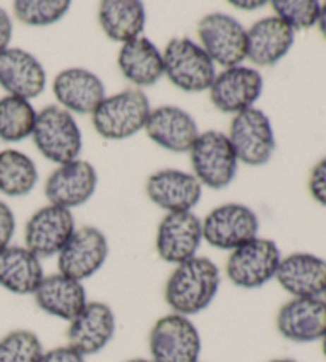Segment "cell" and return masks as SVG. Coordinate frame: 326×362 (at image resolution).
<instances>
[{"mask_svg": "<svg viewBox=\"0 0 326 362\" xmlns=\"http://www.w3.org/2000/svg\"><path fill=\"white\" fill-rule=\"evenodd\" d=\"M222 276L218 267L207 257H193L169 276L164 298L174 313L191 316L204 311L217 297Z\"/></svg>", "mask_w": 326, "mask_h": 362, "instance_id": "6da1fadb", "label": "cell"}, {"mask_svg": "<svg viewBox=\"0 0 326 362\" xmlns=\"http://www.w3.org/2000/svg\"><path fill=\"white\" fill-rule=\"evenodd\" d=\"M150 101L139 88L124 90L114 96H105L92 112V127L107 141H123L145 129Z\"/></svg>", "mask_w": 326, "mask_h": 362, "instance_id": "7a4b0ae2", "label": "cell"}, {"mask_svg": "<svg viewBox=\"0 0 326 362\" xmlns=\"http://www.w3.org/2000/svg\"><path fill=\"white\" fill-rule=\"evenodd\" d=\"M32 137L43 157L59 166L78 160L83 147L77 120L61 105H48L37 114Z\"/></svg>", "mask_w": 326, "mask_h": 362, "instance_id": "3957f363", "label": "cell"}, {"mask_svg": "<svg viewBox=\"0 0 326 362\" xmlns=\"http://www.w3.org/2000/svg\"><path fill=\"white\" fill-rule=\"evenodd\" d=\"M164 76L171 83L186 93L210 90L217 77L215 62L204 48L186 37L172 39L162 53Z\"/></svg>", "mask_w": 326, "mask_h": 362, "instance_id": "277c9868", "label": "cell"}, {"mask_svg": "<svg viewBox=\"0 0 326 362\" xmlns=\"http://www.w3.org/2000/svg\"><path fill=\"white\" fill-rule=\"evenodd\" d=\"M191 166L200 184L213 190H222L233 182L239 160L228 136L220 131L199 134L190 151Z\"/></svg>", "mask_w": 326, "mask_h": 362, "instance_id": "5b68a950", "label": "cell"}, {"mask_svg": "<svg viewBox=\"0 0 326 362\" xmlns=\"http://www.w3.org/2000/svg\"><path fill=\"white\" fill-rule=\"evenodd\" d=\"M282 262L277 243L258 238L231 251L227 262V276L241 289H258L275 278Z\"/></svg>", "mask_w": 326, "mask_h": 362, "instance_id": "8992f818", "label": "cell"}, {"mask_svg": "<svg viewBox=\"0 0 326 362\" xmlns=\"http://www.w3.org/2000/svg\"><path fill=\"white\" fill-rule=\"evenodd\" d=\"M148 346L155 362H199L203 340L190 317L172 313L155 322Z\"/></svg>", "mask_w": 326, "mask_h": 362, "instance_id": "52a82bcc", "label": "cell"}, {"mask_svg": "<svg viewBox=\"0 0 326 362\" xmlns=\"http://www.w3.org/2000/svg\"><path fill=\"white\" fill-rule=\"evenodd\" d=\"M228 139L237 160L248 166L266 165L275 152L272 123L265 112L256 107L234 115Z\"/></svg>", "mask_w": 326, "mask_h": 362, "instance_id": "ba28073f", "label": "cell"}, {"mask_svg": "<svg viewBox=\"0 0 326 362\" xmlns=\"http://www.w3.org/2000/svg\"><path fill=\"white\" fill-rule=\"evenodd\" d=\"M260 221L246 204L227 203L212 209L203 221V236L210 246L234 251L258 236Z\"/></svg>", "mask_w": 326, "mask_h": 362, "instance_id": "9c48e42d", "label": "cell"}, {"mask_svg": "<svg viewBox=\"0 0 326 362\" xmlns=\"http://www.w3.org/2000/svg\"><path fill=\"white\" fill-rule=\"evenodd\" d=\"M200 47L215 64L224 69L241 66L247 58V30L234 16L210 13L199 21Z\"/></svg>", "mask_w": 326, "mask_h": 362, "instance_id": "30bf717a", "label": "cell"}, {"mask_svg": "<svg viewBox=\"0 0 326 362\" xmlns=\"http://www.w3.org/2000/svg\"><path fill=\"white\" fill-rule=\"evenodd\" d=\"M109 257V241L99 228L86 226L75 230L58 254V268L64 276L83 283L104 267Z\"/></svg>", "mask_w": 326, "mask_h": 362, "instance_id": "8fae6325", "label": "cell"}, {"mask_svg": "<svg viewBox=\"0 0 326 362\" xmlns=\"http://www.w3.org/2000/svg\"><path fill=\"white\" fill-rule=\"evenodd\" d=\"M73 214L61 206L49 204L35 212L26 223L24 241L39 259L58 255L75 233Z\"/></svg>", "mask_w": 326, "mask_h": 362, "instance_id": "7c38bea8", "label": "cell"}, {"mask_svg": "<svg viewBox=\"0 0 326 362\" xmlns=\"http://www.w3.org/2000/svg\"><path fill=\"white\" fill-rule=\"evenodd\" d=\"M265 80L261 74L252 67L234 66L217 74L210 86V101L224 114H241L252 109L258 101Z\"/></svg>", "mask_w": 326, "mask_h": 362, "instance_id": "4fadbf2b", "label": "cell"}, {"mask_svg": "<svg viewBox=\"0 0 326 362\" xmlns=\"http://www.w3.org/2000/svg\"><path fill=\"white\" fill-rule=\"evenodd\" d=\"M203 240V221L194 212H169L158 227L156 251L167 264L180 265L196 257Z\"/></svg>", "mask_w": 326, "mask_h": 362, "instance_id": "5bb4252c", "label": "cell"}, {"mask_svg": "<svg viewBox=\"0 0 326 362\" xmlns=\"http://www.w3.org/2000/svg\"><path fill=\"white\" fill-rule=\"evenodd\" d=\"M275 326L293 343L322 341L326 335V303L322 297L291 298L282 305Z\"/></svg>", "mask_w": 326, "mask_h": 362, "instance_id": "9a60e30c", "label": "cell"}, {"mask_svg": "<svg viewBox=\"0 0 326 362\" xmlns=\"http://www.w3.org/2000/svg\"><path fill=\"white\" fill-rule=\"evenodd\" d=\"M97 187V173L90 161L75 160L52 173L45 185L49 203L71 211L90 202Z\"/></svg>", "mask_w": 326, "mask_h": 362, "instance_id": "2e32d148", "label": "cell"}, {"mask_svg": "<svg viewBox=\"0 0 326 362\" xmlns=\"http://www.w3.org/2000/svg\"><path fill=\"white\" fill-rule=\"evenodd\" d=\"M115 313L104 302H87L67 330L68 346L85 356L97 354L115 335Z\"/></svg>", "mask_w": 326, "mask_h": 362, "instance_id": "e0dca14e", "label": "cell"}, {"mask_svg": "<svg viewBox=\"0 0 326 362\" xmlns=\"http://www.w3.org/2000/svg\"><path fill=\"white\" fill-rule=\"evenodd\" d=\"M0 86L8 96L34 99L45 91L47 72L32 53L7 48L0 53Z\"/></svg>", "mask_w": 326, "mask_h": 362, "instance_id": "ac0fdd59", "label": "cell"}, {"mask_svg": "<svg viewBox=\"0 0 326 362\" xmlns=\"http://www.w3.org/2000/svg\"><path fill=\"white\" fill-rule=\"evenodd\" d=\"M275 279L293 298L323 297L326 291V260L310 252L282 257Z\"/></svg>", "mask_w": 326, "mask_h": 362, "instance_id": "d6986e66", "label": "cell"}, {"mask_svg": "<svg viewBox=\"0 0 326 362\" xmlns=\"http://www.w3.org/2000/svg\"><path fill=\"white\" fill-rule=\"evenodd\" d=\"M53 93L62 109L81 115H92L105 99L102 80L83 67H71L59 72L53 82Z\"/></svg>", "mask_w": 326, "mask_h": 362, "instance_id": "ffe728a7", "label": "cell"}, {"mask_svg": "<svg viewBox=\"0 0 326 362\" xmlns=\"http://www.w3.org/2000/svg\"><path fill=\"white\" fill-rule=\"evenodd\" d=\"M145 133L159 147L175 153L190 152L199 137L194 118L175 105H162L150 112Z\"/></svg>", "mask_w": 326, "mask_h": 362, "instance_id": "44dd1931", "label": "cell"}, {"mask_svg": "<svg viewBox=\"0 0 326 362\" xmlns=\"http://www.w3.org/2000/svg\"><path fill=\"white\" fill-rule=\"evenodd\" d=\"M147 195L167 212L191 211L203 198V184L194 174L179 170H162L147 180Z\"/></svg>", "mask_w": 326, "mask_h": 362, "instance_id": "7402d4cb", "label": "cell"}, {"mask_svg": "<svg viewBox=\"0 0 326 362\" xmlns=\"http://www.w3.org/2000/svg\"><path fill=\"white\" fill-rule=\"evenodd\" d=\"M296 33L277 16H267L247 30V58L260 67H271L290 53Z\"/></svg>", "mask_w": 326, "mask_h": 362, "instance_id": "603a6c76", "label": "cell"}, {"mask_svg": "<svg viewBox=\"0 0 326 362\" xmlns=\"http://www.w3.org/2000/svg\"><path fill=\"white\" fill-rule=\"evenodd\" d=\"M37 307L47 315L72 322L86 307L87 296L83 283L64 274L45 276L34 292Z\"/></svg>", "mask_w": 326, "mask_h": 362, "instance_id": "cb8c5ba5", "label": "cell"}, {"mask_svg": "<svg viewBox=\"0 0 326 362\" xmlns=\"http://www.w3.org/2000/svg\"><path fill=\"white\" fill-rule=\"evenodd\" d=\"M118 66L124 77L137 86H153L164 76L162 53L147 37H137L118 53Z\"/></svg>", "mask_w": 326, "mask_h": 362, "instance_id": "d4e9b609", "label": "cell"}, {"mask_svg": "<svg viewBox=\"0 0 326 362\" xmlns=\"http://www.w3.org/2000/svg\"><path fill=\"white\" fill-rule=\"evenodd\" d=\"M45 278L40 259L28 247L8 246L0 251V286L18 296L34 294Z\"/></svg>", "mask_w": 326, "mask_h": 362, "instance_id": "484cf974", "label": "cell"}, {"mask_svg": "<svg viewBox=\"0 0 326 362\" xmlns=\"http://www.w3.org/2000/svg\"><path fill=\"white\" fill-rule=\"evenodd\" d=\"M147 13L137 0H105L99 5V24L110 40L128 43L140 37Z\"/></svg>", "mask_w": 326, "mask_h": 362, "instance_id": "4316f807", "label": "cell"}, {"mask_svg": "<svg viewBox=\"0 0 326 362\" xmlns=\"http://www.w3.org/2000/svg\"><path fill=\"white\" fill-rule=\"evenodd\" d=\"M39 182V171L26 153L20 151L0 152V193L7 197H24Z\"/></svg>", "mask_w": 326, "mask_h": 362, "instance_id": "83f0119b", "label": "cell"}, {"mask_svg": "<svg viewBox=\"0 0 326 362\" xmlns=\"http://www.w3.org/2000/svg\"><path fill=\"white\" fill-rule=\"evenodd\" d=\"M37 114L30 101L16 96L0 99V139L20 142L32 136Z\"/></svg>", "mask_w": 326, "mask_h": 362, "instance_id": "f1b7e54d", "label": "cell"}, {"mask_svg": "<svg viewBox=\"0 0 326 362\" xmlns=\"http://www.w3.org/2000/svg\"><path fill=\"white\" fill-rule=\"evenodd\" d=\"M71 8L67 0H18L15 15L28 26H52L61 21Z\"/></svg>", "mask_w": 326, "mask_h": 362, "instance_id": "f546056e", "label": "cell"}, {"mask_svg": "<svg viewBox=\"0 0 326 362\" xmlns=\"http://www.w3.org/2000/svg\"><path fill=\"white\" fill-rule=\"evenodd\" d=\"M42 341L30 330L18 329L0 339V362H39Z\"/></svg>", "mask_w": 326, "mask_h": 362, "instance_id": "4dcf8cb0", "label": "cell"}, {"mask_svg": "<svg viewBox=\"0 0 326 362\" xmlns=\"http://www.w3.org/2000/svg\"><path fill=\"white\" fill-rule=\"evenodd\" d=\"M275 16L290 26L294 33L317 26L322 4L317 0H274Z\"/></svg>", "mask_w": 326, "mask_h": 362, "instance_id": "1f68e13d", "label": "cell"}, {"mask_svg": "<svg viewBox=\"0 0 326 362\" xmlns=\"http://www.w3.org/2000/svg\"><path fill=\"white\" fill-rule=\"evenodd\" d=\"M309 192L318 204L326 208V157L313 166L309 177Z\"/></svg>", "mask_w": 326, "mask_h": 362, "instance_id": "d6a6232c", "label": "cell"}, {"mask_svg": "<svg viewBox=\"0 0 326 362\" xmlns=\"http://www.w3.org/2000/svg\"><path fill=\"white\" fill-rule=\"evenodd\" d=\"M16 221L15 214L7 203L0 202V251L10 246V241L15 235Z\"/></svg>", "mask_w": 326, "mask_h": 362, "instance_id": "836d02e7", "label": "cell"}, {"mask_svg": "<svg viewBox=\"0 0 326 362\" xmlns=\"http://www.w3.org/2000/svg\"><path fill=\"white\" fill-rule=\"evenodd\" d=\"M39 362H86V359L77 349L67 345L53 348L49 351H43Z\"/></svg>", "mask_w": 326, "mask_h": 362, "instance_id": "e575fe53", "label": "cell"}, {"mask_svg": "<svg viewBox=\"0 0 326 362\" xmlns=\"http://www.w3.org/2000/svg\"><path fill=\"white\" fill-rule=\"evenodd\" d=\"M11 34H13V23L10 15L4 8H0V53L8 48Z\"/></svg>", "mask_w": 326, "mask_h": 362, "instance_id": "d590c367", "label": "cell"}, {"mask_svg": "<svg viewBox=\"0 0 326 362\" xmlns=\"http://www.w3.org/2000/svg\"><path fill=\"white\" fill-rule=\"evenodd\" d=\"M231 5L241 8V10H247V11H253V10H260L266 5L265 0H260V2H243V0H239V2H231Z\"/></svg>", "mask_w": 326, "mask_h": 362, "instance_id": "8d00e7d4", "label": "cell"}, {"mask_svg": "<svg viewBox=\"0 0 326 362\" xmlns=\"http://www.w3.org/2000/svg\"><path fill=\"white\" fill-rule=\"evenodd\" d=\"M317 26L320 29V34H322L323 39L326 40V2L322 4V8H320V16H318Z\"/></svg>", "mask_w": 326, "mask_h": 362, "instance_id": "74e56055", "label": "cell"}, {"mask_svg": "<svg viewBox=\"0 0 326 362\" xmlns=\"http://www.w3.org/2000/svg\"><path fill=\"white\" fill-rule=\"evenodd\" d=\"M269 362H299V361L291 359V358H280V359H272V361H269Z\"/></svg>", "mask_w": 326, "mask_h": 362, "instance_id": "f35d334b", "label": "cell"}, {"mask_svg": "<svg viewBox=\"0 0 326 362\" xmlns=\"http://www.w3.org/2000/svg\"><path fill=\"white\" fill-rule=\"evenodd\" d=\"M126 362H155L152 359H143V358H137V359H129Z\"/></svg>", "mask_w": 326, "mask_h": 362, "instance_id": "ab89813d", "label": "cell"}, {"mask_svg": "<svg viewBox=\"0 0 326 362\" xmlns=\"http://www.w3.org/2000/svg\"><path fill=\"white\" fill-rule=\"evenodd\" d=\"M322 353H323L325 359H326V335L322 339Z\"/></svg>", "mask_w": 326, "mask_h": 362, "instance_id": "60d3db41", "label": "cell"}, {"mask_svg": "<svg viewBox=\"0 0 326 362\" xmlns=\"http://www.w3.org/2000/svg\"><path fill=\"white\" fill-rule=\"evenodd\" d=\"M322 298H323L325 303H326V291H325V294H323V297H322Z\"/></svg>", "mask_w": 326, "mask_h": 362, "instance_id": "b9f144b4", "label": "cell"}]
</instances>
